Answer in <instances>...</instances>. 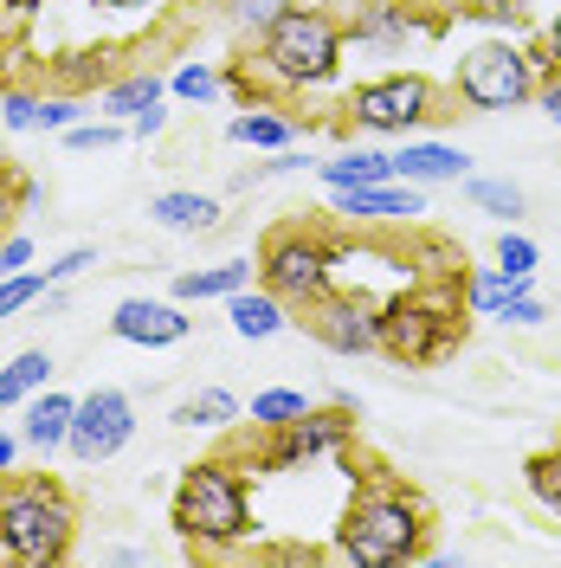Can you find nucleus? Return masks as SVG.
Returning a JSON list of instances; mask_svg holds the SVG:
<instances>
[{
    "mask_svg": "<svg viewBox=\"0 0 561 568\" xmlns=\"http://www.w3.org/2000/svg\"><path fill=\"white\" fill-rule=\"evenodd\" d=\"M162 98H169V84H162L155 71H136V78H110L104 98H98V110L116 116V123H130V116H142L149 104H162Z\"/></svg>",
    "mask_w": 561,
    "mask_h": 568,
    "instance_id": "obj_23",
    "label": "nucleus"
},
{
    "mask_svg": "<svg viewBox=\"0 0 561 568\" xmlns=\"http://www.w3.org/2000/svg\"><path fill=\"white\" fill-rule=\"evenodd\" d=\"M297 414H310V400H304L297 388H265V394H252V426H258V433L290 426Z\"/></svg>",
    "mask_w": 561,
    "mask_h": 568,
    "instance_id": "obj_28",
    "label": "nucleus"
},
{
    "mask_svg": "<svg viewBox=\"0 0 561 568\" xmlns=\"http://www.w3.org/2000/svg\"><path fill=\"white\" fill-rule=\"evenodd\" d=\"M497 323H517V329H536V323H549V304H542V297H517V304H510V311H503Z\"/></svg>",
    "mask_w": 561,
    "mask_h": 568,
    "instance_id": "obj_38",
    "label": "nucleus"
},
{
    "mask_svg": "<svg viewBox=\"0 0 561 568\" xmlns=\"http://www.w3.org/2000/svg\"><path fill=\"white\" fill-rule=\"evenodd\" d=\"M536 104H542V116H549V123L561 130V71H549V78H542V91H536Z\"/></svg>",
    "mask_w": 561,
    "mask_h": 568,
    "instance_id": "obj_40",
    "label": "nucleus"
},
{
    "mask_svg": "<svg viewBox=\"0 0 561 568\" xmlns=\"http://www.w3.org/2000/svg\"><path fill=\"white\" fill-rule=\"evenodd\" d=\"M71 414H78V400H71V394L39 388L33 400H27V420H20V439H27V453H39V459L65 453V439H71Z\"/></svg>",
    "mask_w": 561,
    "mask_h": 568,
    "instance_id": "obj_14",
    "label": "nucleus"
},
{
    "mask_svg": "<svg viewBox=\"0 0 561 568\" xmlns=\"http://www.w3.org/2000/svg\"><path fill=\"white\" fill-rule=\"evenodd\" d=\"M162 130H169V110H162V104H149L142 116H130V136H136V142L162 136Z\"/></svg>",
    "mask_w": 561,
    "mask_h": 568,
    "instance_id": "obj_39",
    "label": "nucleus"
},
{
    "mask_svg": "<svg viewBox=\"0 0 561 568\" xmlns=\"http://www.w3.org/2000/svg\"><path fill=\"white\" fill-rule=\"evenodd\" d=\"M329 272H336V246L304 226V220H284L265 233V246H258V284L265 291H278L290 311H310L329 297Z\"/></svg>",
    "mask_w": 561,
    "mask_h": 568,
    "instance_id": "obj_6",
    "label": "nucleus"
},
{
    "mask_svg": "<svg viewBox=\"0 0 561 568\" xmlns=\"http://www.w3.org/2000/svg\"><path fill=\"white\" fill-rule=\"evenodd\" d=\"M45 382H52V355H45V349H20L7 368H0V407H20V400H33Z\"/></svg>",
    "mask_w": 561,
    "mask_h": 568,
    "instance_id": "obj_24",
    "label": "nucleus"
},
{
    "mask_svg": "<svg viewBox=\"0 0 561 568\" xmlns=\"http://www.w3.org/2000/svg\"><path fill=\"white\" fill-rule=\"evenodd\" d=\"M71 116H78L71 98H45V123H39V130H71Z\"/></svg>",
    "mask_w": 561,
    "mask_h": 568,
    "instance_id": "obj_41",
    "label": "nucleus"
},
{
    "mask_svg": "<svg viewBox=\"0 0 561 568\" xmlns=\"http://www.w3.org/2000/svg\"><path fill=\"white\" fill-rule=\"evenodd\" d=\"M123 136H130V123H116V116H104V123H71V130H65V149L91 155V149H116Z\"/></svg>",
    "mask_w": 561,
    "mask_h": 568,
    "instance_id": "obj_31",
    "label": "nucleus"
},
{
    "mask_svg": "<svg viewBox=\"0 0 561 568\" xmlns=\"http://www.w3.org/2000/svg\"><path fill=\"white\" fill-rule=\"evenodd\" d=\"M0 123L13 130V136H27L45 123V98L39 91H0Z\"/></svg>",
    "mask_w": 561,
    "mask_h": 568,
    "instance_id": "obj_30",
    "label": "nucleus"
},
{
    "mask_svg": "<svg viewBox=\"0 0 561 568\" xmlns=\"http://www.w3.org/2000/svg\"><path fill=\"white\" fill-rule=\"evenodd\" d=\"M465 13L471 20H523L529 0H465Z\"/></svg>",
    "mask_w": 561,
    "mask_h": 568,
    "instance_id": "obj_37",
    "label": "nucleus"
},
{
    "mask_svg": "<svg viewBox=\"0 0 561 568\" xmlns=\"http://www.w3.org/2000/svg\"><path fill=\"white\" fill-rule=\"evenodd\" d=\"M110 336L116 343H136V349H175L187 343V317H181V297H123L110 311Z\"/></svg>",
    "mask_w": 561,
    "mask_h": 568,
    "instance_id": "obj_12",
    "label": "nucleus"
},
{
    "mask_svg": "<svg viewBox=\"0 0 561 568\" xmlns=\"http://www.w3.org/2000/svg\"><path fill=\"white\" fill-rule=\"evenodd\" d=\"M361 420H355L349 400H336V407H310V414H297L290 426H272L265 433V446H258V459L246 453V465H265V471H290V465L304 459H336V453H349Z\"/></svg>",
    "mask_w": 561,
    "mask_h": 568,
    "instance_id": "obj_9",
    "label": "nucleus"
},
{
    "mask_svg": "<svg viewBox=\"0 0 561 568\" xmlns=\"http://www.w3.org/2000/svg\"><path fill=\"white\" fill-rule=\"evenodd\" d=\"M149 220L162 233H213L220 226V201L213 194H194V187H169V194L149 201Z\"/></svg>",
    "mask_w": 561,
    "mask_h": 568,
    "instance_id": "obj_18",
    "label": "nucleus"
},
{
    "mask_svg": "<svg viewBox=\"0 0 561 568\" xmlns=\"http://www.w3.org/2000/svg\"><path fill=\"white\" fill-rule=\"evenodd\" d=\"M169 524L194 556H226L252 536V497L239 459H194L181 471L175 497H169Z\"/></svg>",
    "mask_w": 561,
    "mask_h": 568,
    "instance_id": "obj_2",
    "label": "nucleus"
},
{
    "mask_svg": "<svg viewBox=\"0 0 561 568\" xmlns=\"http://www.w3.org/2000/svg\"><path fill=\"white\" fill-rule=\"evenodd\" d=\"M336 556L355 568L426 562L432 556V504L420 497V485H407L394 471H368L336 524Z\"/></svg>",
    "mask_w": 561,
    "mask_h": 568,
    "instance_id": "obj_1",
    "label": "nucleus"
},
{
    "mask_svg": "<svg viewBox=\"0 0 561 568\" xmlns=\"http://www.w3.org/2000/svg\"><path fill=\"white\" fill-rule=\"evenodd\" d=\"M91 265H98V246H71V252H59V258L45 265V278L65 284V278H78V272H91Z\"/></svg>",
    "mask_w": 561,
    "mask_h": 568,
    "instance_id": "obj_35",
    "label": "nucleus"
},
{
    "mask_svg": "<svg viewBox=\"0 0 561 568\" xmlns=\"http://www.w3.org/2000/svg\"><path fill=\"white\" fill-rule=\"evenodd\" d=\"M220 84H226V78H220L213 65H181L169 91H175V98H187V104H207V98H220Z\"/></svg>",
    "mask_w": 561,
    "mask_h": 568,
    "instance_id": "obj_32",
    "label": "nucleus"
},
{
    "mask_svg": "<svg viewBox=\"0 0 561 568\" xmlns=\"http://www.w3.org/2000/svg\"><path fill=\"white\" fill-rule=\"evenodd\" d=\"M39 297H52V278H45V272H13V278H0V323L20 317Z\"/></svg>",
    "mask_w": 561,
    "mask_h": 568,
    "instance_id": "obj_29",
    "label": "nucleus"
},
{
    "mask_svg": "<svg viewBox=\"0 0 561 568\" xmlns=\"http://www.w3.org/2000/svg\"><path fill=\"white\" fill-rule=\"evenodd\" d=\"M246 414L239 407V394H226V388H201V394H187L175 407V426H233Z\"/></svg>",
    "mask_w": 561,
    "mask_h": 568,
    "instance_id": "obj_25",
    "label": "nucleus"
},
{
    "mask_svg": "<svg viewBox=\"0 0 561 568\" xmlns=\"http://www.w3.org/2000/svg\"><path fill=\"white\" fill-rule=\"evenodd\" d=\"M226 323H233V336H246V343H265V336H278V329H290V304H284L278 291H233L226 297Z\"/></svg>",
    "mask_w": 561,
    "mask_h": 568,
    "instance_id": "obj_16",
    "label": "nucleus"
},
{
    "mask_svg": "<svg viewBox=\"0 0 561 568\" xmlns=\"http://www.w3.org/2000/svg\"><path fill=\"white\" fill-rule=\"evenodd\" d=\"M394 175L414 181V187H439V181H465L471 175V155L452 149V142H407L394 155Z\"/></svg>",
    "mask_w": 561,
    "mask_h": 568,
    "instance_id": "obj_15",
    "label": "nucleus"
},
{
    "mask_svg": "<svg viewBox=\"0 0 561 568\" xmlns=\"http://www.w3.org/2000/svg\"><path fill=\"white\" fill-rule=\"evenodd\" d=\"M78 542V504L59 478H0V556L20 568H52Z\"/></svg>",
    "mask_w": 561,
    "mask_h": 568,
    "instance_id": "obj_3",
    "label": "nucleus"
},
{
    "mask_svg": "<svg viewBox=\"0 0 561 568\" xmlns=\"http://www.w3.org/2000/svg\"><path fill=\"white\" fill-rule=\"evenodd\" d=\"M336 213L349 220H414L426 213L414 181H368V187H336Z\"/></svg>",
    "mask_w": 561,
    "mask_h": 568,
    "instance_id": "obj_13",
    "label": "nucleus"
},
{
    "mask_svg": "<svg viewBox=\"0 0 561 568\" xmlns=\"http://www.w3.org/2000/svg\"><path fill=\"white\" fill-rule=\"evenodd\" d=\"M542 52H523V45H510V39H491V45H471L465 59H458V98L471 110H523L536 104V91H542Z\"/></svg>",
    "mask_w": 561,
    "mask_h": 568,
    "instance_id": "obj_7",
    "label": "nucleus"
},
{
    "mask_svg": "<svg viewBox=\"0 0 561 568\" xmlns=\"http://www.w3.org/2000/svg\"><path fill=\"white\" fill-rule=\"evenodd\" d=\"M343 39L349 27L329 7H284L258 33V71L278 78L284 91H316L343 71Z\"/></svg>",
    "mask_w": 561,
    "mask_h": 568,
    "instance_id": "obj_5",
    "label": "nucleus"
},
{
    "mask_svg": "<svg viewBox=\"0 0 561 568\" xmlns=\"http://www.w3.org/2000/svg\"><path fill=\"white\" fill-rule=\"evenodd\" d=\"M304 323H310V336L329 355H375L381 349V304L361 297V291H329L323 304L304 311Z\"/></svg>",
    "mask_w": 561,
    "mask_h": 568,
    "instance_id": "obj_11",
    "label": "nucleus"
},
{
    "mask_svg": "<svg viewBox=\"0 0 561 568\" xmlns=\"http://www.w3.org/2000/svg\"><path fill=\"white\" fill-rule=\"evenodd\" d=\"M536 258H542V252H536V240H529V233H503V240H497V265H503V272H523V278H536Z\"/></svg>",
    "mask_w": 561,
    "mask_h": 568,
    "instance_id": "obj_33",
    "label": "nucleus"
},
{
    "mask_svg": "<svg viewBox=\"0 0 561 568\" xmlns=\"http://www.w3.org/2000/svg\"><path fill=\"white\" fill-rule=\"evenodd\" d=\"M27 13H33V0H0V33L27 27Z\"/></svg>",
    "mask_w": 561,
    "mask_h": 568,
    "instance_id": "obj_42",
    "label": "nucleus"
},
{
    "mask_svg": "<svg viewBox=\"0 0 561 568\" xmlns=\"http://www.w3.org/2000/svg\"><path fill=\"white\" fill-rule=\"evenodd\" d=\"M20 453H27V439H20V433H0V478L20 465Z\"/></svg>",
    "mask_w": 561,
    "mask_h": 568,
    "instance_id": "obj_43",
    "label": "nucleus"
},
{
    "mask_svg": "<svg viewBox=\"0 0 561 568\" xmlns=\"http://www.w3.org/2000/svg\"><path fill=\"white\" fill-rule=\"evenodd\" d=\"M465 343V291L458 278H432L414 291H394L381 304V355L400 368H426Z\"/></svg>",
    "mask_w": 561,
    "mask_h": 568,
    "instance_id": "obj_4",
    "label": "nucleus"
},
{
    "mask_svg": "<svg viewBox=\"0 0 561 568\" xmlns=\"http://www.w3.org/2000/svg\"><path fill=\"white\" fill-rule=\"evenodd\" d=\"M0 414H7V407H0Z\"/></svg>",
    "mask_w": 561,
    "mask_h": 568,
    "instance_id": "obj_46",
    "label": "nucleus"
},
{
    "mask_svg": "<svg viewBox=\"0 0 561 568\" xmlns=\"http://www.w3.org/2000/svg\"><path fill=\"white\" fill-rule=\"evenodd\" d=\"M297 169H304L297 149H278V162H265V175H297Z\"/></svg>",
    "mask_w": 561,
    "mask_h": 568,
    "instance_id": "obj_44",
    "label": "nucleus"
},
{
    "mask_svg": "<svg viewBox=\"0 0 561 568\" xmlns=\"http://www.w3.org/2000/svg\"><path fill=\"white\" fill-rule=\"evenodd\" d=\"M542 65H549V71H561V20L549 27V39H542Z\"/></svg>",
    "mask_w": 561,
    "mask_h": 568,
    "instance_id": "obj_45",
    "label": "nucleus"
},
{
    "mask_svg": "<svg viewBox=\"0 0 561 568\" xmlns=\"http://www.w3.org/2000/svg\"><path fill=\"white\" fill-rule=\"evenodd\" d=\"M349 33L361 39V45H407L420 27H414V13H407L400 0H361L355 20H349Z\"/></svg>",
    "mask_w": 561,
    "mask_h": 568,
    "instance_id": "obj_19",
    "label": "nucleus"
},
{
    "mask_svg": "<svg viewBox=\"0 0 561 568\" xmlns=\"http://www.w3.org/2000/svg\"><path fill=\"white\" fill-rule=\"evenodd\" d=\"M33 265V240L27 233H7L0 240V278H13V272H27Z\"/></svg>",
    "mask_w": 561,
    "mask_h": 568,
    "instance_id": "obj_36",
    "label": "nucleus"
},
{
    "mask_svg": "<svg viewBox=\"0 0 561 568\" xmlns=\"http://www.w3.org/2000/svg\"><path fill=\"white\" fill-rule=\"evenodd\" d=\"M355 130H368V136H407V130H420L432 116H446L439 110V84L426 78V71H387V78H368V84H355L349 104Z\"/></svg>",
    "mask_w": 561,
    "mask_h": 568,
    "instance_id": "obj_8",
    "label": "nucleus"
},
{
    "mask_svg": "<svg viewBox=\"0 0 561 568\" xmlns=\"http://www.w3.org/2000/svg\"><path fill=\"white\" fill-rule=\"evenodd\" d=\"M465 194H471V207L497 213V220H523L529 207V194L517 181H491V175H465Z\"/></svg>",
    "mask_w": 561,
    "mask_h": 568,
    "instance_id": "obj_26",
    "label": "nucleus"
},
{
    "mask_svg": "<svg viewBox=\"0 0 561 568\" xmlns=\"http://www.w3.org/2000/svg\"><path fill=\"white\" fill-rule=\"evenodd\" d=\"M284 7H290V0H239V7H233V20H239L246 33H265V27L278 20Z\"/></svg>",
    "mask_w": 561,
    "mask_h": 568,
    "instance_id": "obj_34",
    "label": "nucleus"
},
{
    "mask_svg": "<svg viewBox=\"0 0 561 568\" xmlns=\"http://www.w3.org/2000/svg\"><path fill=\"white\" fill-rule=\"evenodd\" d=\"M523 485H529V497H536L549 517H561V446H542V453H529Z\"/></svg>",
    "mask_w": 561,
    "mask_h": 568,
    "instance_id": "obj_27",
    "label": "nucleus"
},
{
    "mask_svg": "<svg viewBox=\"0 0 561 568\" xmlns=\"http://www.w3.org/2000/svg\"><path fill=\"white\" fill-rule=\"evenodd\" d=\"M458 291H465V311L471 317H503L517 297H529V278L523 272H503V265H484V272H465Z\"/></svg>",
    "mask_w": 561,
    "mask_h": 568,
    "instance_id": "obj_17",
    "label": "nucleus"
},
{
    "mask_svg": "<svg viewBox=\"0 0 561 568\" xmlns=\"http://www.w3.org/2000/svg\"><path fill=\"white\" fill-rule=\"evenodd\" d=\"M136 439V400L123 388H91V394H78V414H71V439H65V453L78 465H104L116 459L123 446Z\"/></svg>",
    "mask_w": 561,
    "mask_h": 568,
    "instance_id": "obj_10",
    "label": "nucleus"
},
{
    "mask_svg": "<svg viewBox=\"0 0 561 568\" xmlns=\"http://www.w3.org/2000/svg\"><path fill=\"white\" fill-rule=\"evenodd\" d=\"M226 136L239 142V149H290V142H297V123L272 104H246L226 123Z\"/></svg>",
    "mask_w": 561,
    "mask_h": 568,
    "instance_id": "obj_20",
    "label": "nucleus"
},
{
    "mask_svg": "<svg viewBox=\"0 0 561 568\" xmlns=\"http://www.w3.org/2000/svg\"><path fill=\"white\" fill-rule=\"evenodd\" d=\"M252 284V265L246 258H226V265H201V272H181L175 278V297L181 304H207V297H233Z\"/></svg>",
    "mask_w": 561,
    "mask_h": 568,
    "instance_id": "obj_22",
    "label": "nucleus"
},
{
    "mask_svg": "<svg viewBox=\"0 0 561 568\" xmlns=\"http://www.w3.org/2000/svg\"><path fill=\"white\" fill-rule=\"evenodd\" d=\"M316 175H323L329 194L336 187H368V181H400L394 175V155H381V149H343L336 162H316Z\"/></svg>",
    "mask_w": 561,
    "mask_h": 568,
    "instance_id": "obj_21",
    "label": "nucleus"
}]
</instances>
